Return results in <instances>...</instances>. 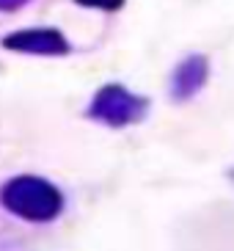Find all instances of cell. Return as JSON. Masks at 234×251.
Segmentation results:
<instances>
[{"label":"cell","mask_w":234,"mask_h":251,"mask_svg":"<svg viewBox=\"0 0 234 251\" xmlns=\"http://www.w3.org/2000/svg\"><path fill=\"white\" fill-rule=\"evenodd\" d=\"M74 3H80L86 8H102V11H118L124 6V0H74Z\"/></svg>","instance_id":"obj_5"},{"label":"cell","mask_w":234,"mask_h":251,"mask_svg":"<svg viewBox=\"0 0 234 251\" xmlns=\"http://www.w3.org/2000/svg\"><path fill=\"white\" fill-rule=\"evenodd\" d=\"M0 204L11 215L25 218V221H52L64 210V193L42 177H14L8 179L0 191Z\"/></svg>","instance_id":"obj_1"},{"label":"cell","mask_w":234,"mask_h":251,"mask_svg":"<svg viewBox=\"0 0 234 251\" xmlns=\"http://www.w3.org/2000/svg\"><path fill=\"white\" fill-rule=\"evenodd\" d=\"M207 75H210V64L204 55H190L176 67L174 80H171V94L176 100H190L193 94L201 91V86L207 83Z\"/></svg>","instance_id":"obj_4"},{"label":"cell","mask_w":234,"mask_h":251,"mask_svg":"<svg viewBox=\"0 0 234 251\" xmlns=\"http://www.w3.org/2000/svg\"><path fill=\"white\" fill-rule=\"evenodd\" d=\"M143 113H146V100L143 97L132 94L130 89L118 86V83H110V86H102L96 91L88 116L108 127H127L140 122Z\"/></svg>","instance_id":"obj_2"},{"label":"cell","mask_w":234,"mask_h":251,"mask_svg":"<svg viewBox=\"0 0 234 251\" xmlns=\"http://www.w3.org/2000/svg\"><path fill=\"white\" fill-rule=\"evenodd\" d=\"M3 47L14 52H30V55H66L69 52V42L55 28L17 30L3 39Z\"/></svg>","instance_id":"obj_3"},{"label":"cell","mask_w":234,"mask_h":251,"mask_svg":"<svg viewBox=\"0 0 234 251\" xmlns=\"http://www.w3.org/2000/svg\"><path fill=\"white\" fill-rule=\"evenodd\" d=\"M30 0H0V11H17V8L28 6Z\"/></svg>","instance_id":"obj_6"}]
</instances>
